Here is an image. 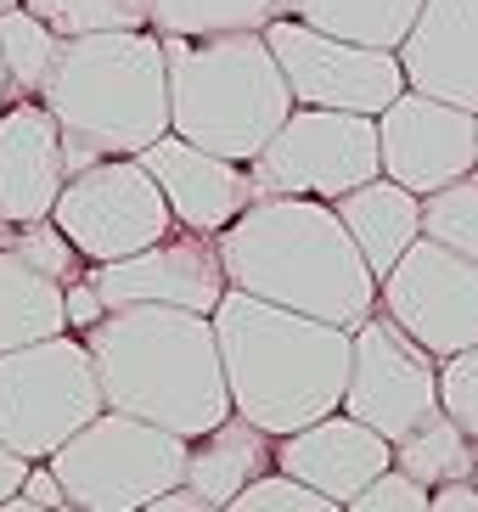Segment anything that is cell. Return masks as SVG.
<instances>
[{
	"mask_svg": "<svg viewBox=\"0 0 478 512\" xmlns=\"http://www.w3.org/2000/svg\"><path fill=\"white\" fill-rule=\"evenodd\" d=\"M220 259L231 287L338 327H360L383 293L327 197H254L220 231Z\"/></svg>",
	"mask_w": 478,
	"mask_h": 512,
	"instance_id": "6da1fadb",
	"label": "cell"
},
{
	"mask_svg": "<svg viewBox=\"0 0 478 512\" xmlns=\"http://www.w3.org/2000/svg\"><path fill=\"white\" fill-rule=\"evenodd\" d=\"M90 361L113 411L147 417L180 439L209 434L231 417L214 316L180 304H119L85 327Z\"/></svg>",
	"mask_w": 478,
	"mask_h": 512,
	"instance_id": "7a4b0ae2",
	"label": "cell"
},
{
	"mask_svg": "<svg viewBox=\"0 0 478 512\" xmlns=\"http://www.w3.org/2000/svg\"><path fill=\"white\" fill-rule=\"evenodd\" d=\"M214 338H220L231 411L259 422L265 434H293L344 406L355 327L231 287L214 304Z\"/></svg>",
	"mask_w": 478,
	"mask_h": 512,
	"instance_id": "3957f363",
	"label": "cell"
},
{
	"mask_svg": "<svg viewBox=\"0 0 478 512\" xmlns=\"http://www.w3.org/2000/svg\"><path fill=\"white\" fill-rule=\"evenodd\" d=\"M68 175L96 158H135L169 130V68L158 29H102L62 40L45 79Z\"/></svg>",
	"mask_w": 478,
	"mask_h": 512,
	"instance_id": "277c9868",
	"label": "cell"
},
{
	"mask_svg": "<svg viewBox=\"0 0 478 512\" xmlns=\"http://www.w3.org/2000/svg\"><path fill=\"white\" fill-rule=\"evenodd\" d=\"M164 68L169 130L237 164H248L293 113V91L265 29L164 34Z\"/></svg>",
	"mask_w": 478,
	"mask_h": 512,
	"instance_id": "5b68a950",
	"label": "cell"
},
{
	"mask_svg": "<svg viewBox=\"0 0 478 512\" xmlns=\"http://www.w3.org/2000/svg\"><path fill=\"white\" fill-rule=\"evenodd\" d=\"M186 445L192 439L169 434L158 422L102 406L45 462L62 479L74 512H147L152 496L186 479Z\"/></svg>",
	"mask_w": 478,
	"mask_h": 512,
	"instance_id": "8992f818",
	"label": "cell"
},
{
	"mask_svg": "<svg viewBox=\"0 0 478 512\" xmlns=\"http://www.w3.org/2000/svg\"><path fill=\"white\" fill-rule=\"evenodd\" d=\"M102 406V377H96L85 332L34 338L0 355V439L17 456L45 462Z\"/></svg>",
	"mask_w": 478,
	"mask_h": 512,
	"instance_id": "52a82bcc",
	"label": "cell"
},
{
	"mask_svg": "<svg viewBox=\"0 0 478 512\" xmlns=\"http://www.w3.org/2000/svg\"><path fill=\"white\" fill-rule=\"evenodd\" d=\"M259 197H344L349 186L383 175L377 113L299 107L276 124V136L248 158Z\"/></svg>",
	"mask_w": 478,
	"mask_h": 512,
	"instance_id": "ba28073f",
	"label": "cell"
},
{
	"mask_svg": "<svg viewBox=\"0 0 478 512\" xmlns=\"http://www.w3.org/2000/svg\"><path fill=\"white\" fill-rule=\"evenodd\" d=\"M51 220L68 231V242L90 265L124 259L175 231V209L141 158H96L74 169L51 203Z\"/></svg>",
	"mask_w": 478,
	"mask_h": 512,
	"instance_id": "9c48e42d",
	"label": "cell"
},
{
	"mask_svg": "<svg viewBox=\"0 0 478 512\" xmlns=\"http://www.w3.org/2000/svg\"><path fill=\"white\" fill-rule=\"evenodd\" d=\"M265 40L287 74L299 107H344V113H383L405 91V62L389 46H360L299 17H270Z\"/></svg>",
	"mask_w": 478,
	"mask_h": 512,
	"instance_id": "30bf717a",
	"label": "cell"
},
{
	"mask_svg": "<svg viewBox=\"0 0 478 512\" xmlns=\"http://www.w3.org/2000/svg\"><path fill=\"white\" fill-rule=\"evenodd\" d=\"M434 406H439V355H428V349L377 304L372 316L355 327L344 411L360 422H372L383 439H400Z\"/></svg>",
	"mask_w": 478,
	"mask_h": 512,
	"instance_id": "8fae6325",
	"label": "cell"
},
{
	"mask_svg": "<svg viewBox=\"0 0 478 512\" xmlns=\"http://www.w3.org/2000/svg\"><path fill=\"white\" fill-rule=\"evenodd\" d=\"M377 304L417 338L428 355L450 361L478 344V259L434 237H417L405 259L383 276Z\"/></svg>",
	"mask_w": 478,
	"mask_h": 512,
	"instance_id": "7c38bea8",
	"label": "cell"
},
{
	"mask_svg": "<svg viewBox=\"0 0 478 512\" xmlns=\"http://www.w3.org/2000/svg\"><path fill=\"white\" fill-rule=\"evenodd\" d=\"M85 276L96 282L107 310H119V304H180V310L214 316V304L231 293L220 237L192 226H175L169 237L147 242L124 259H102Z\"/></svg>",
	"mask_w": 478,
	"mask_h": 512,
	"instance_id": "4fadbf2b",
	"label": "cell"
},
{
	"mask_svg": "<svg viewBox=\"0 0 478 512\" xmlns=\"http://www.w3.org/2000/svg\"><path fill=\"white\" fill-rule=\"evenodd\" d=\"M377 147H383V175L389 181L428 197L439 186L462 181L467 169H478V113L405 85L377 113Z\"/></svg>",
	"mask_w": 478,
	"mask_h": 512,
	"instance_id": "5bb4252c",
	"label": "cell"
},
{
	"mask_svg": "<svg viewBox=\"0 0 478 512\" xmlns=\"http://www.w3.org/2000/svg\"><path fill=\"white\" fill-rule=\"evenodd\" d=\"M276 467L293 473V479H304V484H315L338 512H349V501H355L383 467H394V439H383L372 422L349 417V411L338 406V411H327V417L293 428V434H276Z\"/></svg>",
	"mask_w": 478,
	"mask_h": 512,
	"instance_id": "9a60e30c",
	"label": "cell"
},
{
	"mask_svg": "<svg viewBox=\"0 0 478 512\" xmlns=\"http://www.w3.org/2000/svg\"><path fill=\"white\" fill-rule=\"evenodd\" d=\"M135 158L152 169V181L164 186L169 209H175V226L214 231V237H220V231L259 197L248 164L220 158V152L197 147V141L175 136V130H164V136L152 141V147H141Z\"/></svg>",
	"mask_w": 478,
	"mask_h": 512,
	"instance_id": "2e32d148",
	"label": "cell"
},
{
	"mask_svg": "<svg viewBox=\"0 0 478 512\" xmlns=\"http://www.w3.org/2000/svg\"><path fill=\"white\" fill-rule=\"evenodd\" d=\"M62 181H68V158H62V130L40 96L0 107V220H40L51 214Z\"/></svg>",
	"mask_w": 478,
	"mask_h": 512,
	"instance_id": "e0dca14e",
	"label": "cell"
},
{
	"mask_svg": "<svg viewBox=\"0 0 478 512\" xmlns=\"http://www.w3.org/2000/svg\"><path fill=\"white\" fill-rule=\"evenodd\" d=\"M405 85L478 113V0H422L400 40Z\"/></svg>",
	"mask_w": 478,
	"mask_h": 512,
	"instance_id": "ac0fdd59",
	"label": "cell"
},
{
	"mask_svg": "<svg viewBox=\"0 0 478 512\" xmlns=\"http://www.w3.org/2000/svg\"><path fill=\"white\" fill-rule=\"evenodd\" d=\"M332 209L344 214L349 237H355V248L366 254L377 282H383V276L405 259V248L422 237V197L411 192V186L389 181V175H372V181L349 186L344 197H332Z\"/></svg>",
	"mask_w": 478,
	"mask_h": 512,
	"instance_id": "d6986e66",
	"label": "cell"
},
{
	"mask_svg": "<svg viewBox=\"0 0 478 512\" xmlns=\"http://www.w3.org/2000/svg\"><path fill=\"white\" fill-rule=\"evenodd\" d=\"M265 467H276V434H265L242 411H231L225 422H214L209 434H197L186 445V484L203 490L214 512H231L237 490H248Z\"/></svg>",
	"mask_w": 478,
	"mask_h": 512,
	"instance_id": "ffe728a7",
	"label": "cell"
},
{
	"mask_svg": "<svg viewBox=\"0 0 478 512\" xmlns=\"http://www.w3.org/2000/svg\"><path fill=\"white\" fill-rule=\"evenodd\" d=\"M57 332H68V282L0 248V355L34 338H57Z\"/></svg>",
	"mask_w": 478,
	"mask_h": 512,
	"instance_id": "44dd1931",
	"label": "cell"
},
{
	"mask_svg": "<svg viewBox=\"0 0 478 512\" xmlns=\"http://www.w3.org/2000/svg\"><path fill=\"white\" fill-rule=\"evenodd\" d=\"M422 0H276V17H299L327 34H344L360 46H389L400 51V40L411 34Z\"/></svg>",
	"mask_w": 478,
	"mask_h": 512,
	"instance_id": "7402d4cb",
	"label": "cell"
},
{
	"mask_svg": "<svg viewBox=\"0 0 478 512\" xmlns=\"http://www.w3.org/2000/svg\"><path fill=\"white\" fill-rule=\"evenodd\" d=\"M394 467H405L417 484H445V479H473L478 473V439L445 406H434L411 434L394 439Z\"/></svg>",
	"mask_w": 478,
	"mask_h": 512,
	"instance_id": "603a6c76",
	"label": "cell"
},
{
	"mask_svg": "<svg viewBox=\"0 0 478 512\" xmlns=\"http://www.w3.org/2000/svg\"><path fill=\"white\" fill-rule=\"evenodd\" d=\"M62 34L34 17L23 0L0 12V85H6V102H29V96H45V79L57 68Z\"/></svg>",
	"mask_w": 478,
	"mask_h": 512,
	"instance_id": "cb8c5ba5",
	"label": "cell"
},
{
	"mask_svg": "<svg viewBox=\"0 0 478 512\" xmlns=\"http://www.w3.org/2000/svg\"><path fill=\"white\" fill-rule=\"evenodd\" d=\"M276 17V0H152L158 34H237V29H265Z\"/></svg>",
	"mask_w": 478,
	"mask_h": 512,
	"instance_id": "d4e9b609",
	"label": "cell"
},
{
	"mask_svg": "<svg viewBox=\"0 0 478 512\" xmlns=\"http://www.w3.org/2000/svg\"><path fill=\"white\" fill-rule=\"evenodd\" d=\"M422 237L478 259V169H467L462 181L422 197Z\"/></svg>",
	"mask_w": 478,
	"mask_h": 512,
	"instance_id": "484cf974",
	"label": "cell"
},
{
	"mask_svg": "<svg viewBox=\"0 0 478 512\" xmlns=\"http://www.w3.org/2000/svg\"><path fill=\"white\" fill-rule=\"evenodd\" d=\"M34 17H45L62 40L74 34H102V29H147L152 0H23Z\"/></svg>",
	"mask_w": 478,
	"mask_h": 512,
	"instance_id": "4316f807",
	"label": "cell"
},
{
	"mask_svg": "<svg viewBox=\"0 0 478 512\" xmlns=\"http://www.w3.org/2000/svg\"><path fill=\"white\" fill-rule=\"evenodd\" d=\"M0 248L23 254L29 265H40V271L57 276V282H74V276L90 271V259L79 254L74 242H68V231H62L51 214H40V220H17V226H6V220H0Z\"/></svg>",
	"mask_w": 478,
	"mask_h": 512,
	"instance_id": "83f0119b",
	"label": "cell"
},
{
	"mask_svg": "<svg viewBox=\"0 0 478 512\" xmlns=\"http://www.w3.org/2000/svg\"><path fill=\"white\" fill-rule=\"evenodd\" d=\"M231 512H338V507H332L315 484L293 479V473H282V467H265L248 490H237Z\"/></svg>",
	"mask_w": 478,
	"mask_h": 512,
	"instance_id": "f1b7e54d",
	"label": "cell"
},
{
	"mask_svg": "<svg viewBox=\"0 0 478 512\" xmlns=\"http://www.w3.org/2000/svg\"><path fill=\"white\" fill-rule=\"evenodd\" d=\"M349 512H434V490L417 484L405 467H383V473L349 501Z\"/></svg>",
	"mask_w": 478,
	"mask_h": 512,
	"instance_id": "f546056e",
	"label": "cell"
},
{
	"mask_svg": "<svg viewBox=\"0 0 478 512\" xmlns=\"http://www.w3.org/2000/svg\"><path fill=\"white\" fill-rule=\"evenodd\" d=\"M439 406L478 439V344L439 361Z\"/></svg>",
	"mask_w": 478,
	"mask_h": 512,
	"instance_id": "4dcf8cb0",
	"label": "cell"
},
{
	"mask_svg": "<svg viewBox=\"0 0 478 512\" xmlns=\"http://www.w3.org/2000/svg\"><path fill=\"white\" fill-rule=\"evenodd\" d=\"M0 512H74V507H68V490H62V479L51 473V462H34L29 479L0 501Z\"/></svg>",
	"mask_w": 478,
	"mask_h": 512,
	"instance_id": "1f68e13d",
	"label": "cell"
},
{
	"mask_svg": "<svg viewBox=\"0 0 478 512\" xmlns=\"http://www.w3.org/2000/svg\"><path fill=\"white\" fill-rule=\"evenodd\" d=\"M102 316H107V304H102V293H96V282H90V276H74V282H68V332L96 327Z\"/></svg>",
	"mask_w": 478,
	"mask_h": 512,
	"instance_id": "d6a6232c",
	"label": "cell"
},
{
	"mask_svg": "<svg viewBox=\"0 0 478 512\" xmlns=\"http://www.w3.org/2000/svg\"><path fill=\"white\" fill-rule=\"evenodd\" d=\"M434 512H478V479L434 484Z\"/></svg>",
	"mask_w": 478,
	"mask_h": 512,
	"instance_id": "836d02e7",
	"label": "cell"
},
{
	"mask_svg": "<svg viewBox=\"0 0 478 512\" xmlns=\"http://www.w3.org/2000/svg\"><path fill=\"white\" fill-rule=\"evenodd\" d=\"M29 467H34L29 456H17L12 445L0 439V501H6V496H12V490H17V484L29 479Z\"/></svg>",
	"mask_w": 478,
	"mask_h": 512,
	"instance_id": "e575fe53",
	"label": "cell"
},
{
	"mask_svg": "<svg viewBox=\"0 0 478 512\" xmlns=\"http://www.w3.org/2000/svg\"><path fill=\"white\" fill-rule=\"evenodd\" d=\"M6 6H17V0H0V12H6Z\"/></svg>",
	"mask_w": 478,
	"mask_h": 512,
	"instance_id": "d590c367",
	"label": "cell"
},
{
	"mask_svg": "<svg viewBox=\"0 0 478 512\" xmlns=\"http://www.w3.org/2000/svg\"><path fill=\"white\" fill-rule=\"evenodd\" d=\"M0 107H6V85H0Z\"/></svg>",
	"mask_w": 478,
	"mask_h": 512,
	"instance_id": "8d00e7d4",
	"label": "cell"
},
{
	"mask_svg": "<svg viewBox=\"0 0 478 512\" xmlns=\"http://www.w3.org/2000/svg\"><path fill=\"white\" fill-rule=\"evenodd\" d=\"M473 479H478V473H473Z\"/></svg>",
	"mask_w": 478,
	"mask_h": 512,
	"instance_id": "74e56055",
	"label": "cell"
}]
</instances>
